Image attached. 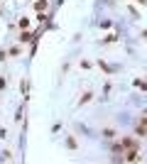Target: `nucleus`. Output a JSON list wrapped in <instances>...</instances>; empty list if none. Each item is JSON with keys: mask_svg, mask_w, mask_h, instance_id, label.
Returning a JSON list of instances; mask_svg holds the SVG:
<instances>
[{"mask_svg": "<svg viewBox=\"0 0 147 164\" xmlns=\"http://www.w3.org/2000/svg\"><path fill=\"white\" fill-rule=\"evenodd\" d=\"M3 86H5V79H0V88H3Z\"/></svg>", "mask_w": 147, "mask_h": 164, "instance_id": "nucleus-2", "label": "nucleus"}, {"mask_svg": "<svg viewBox=\"0 0 147 164\" xmlns=\"http://www.w3.org/2000/svg\"><path fill=\"white\" fill-rule=\"evenodd\" d=\"M37 12H44V10H47V0H37Z\"/></svg>", "mask_w": 147, "mask_h": 164, "instance_id": "nucleus-1", "label": "nucleus"}]
</instances>
